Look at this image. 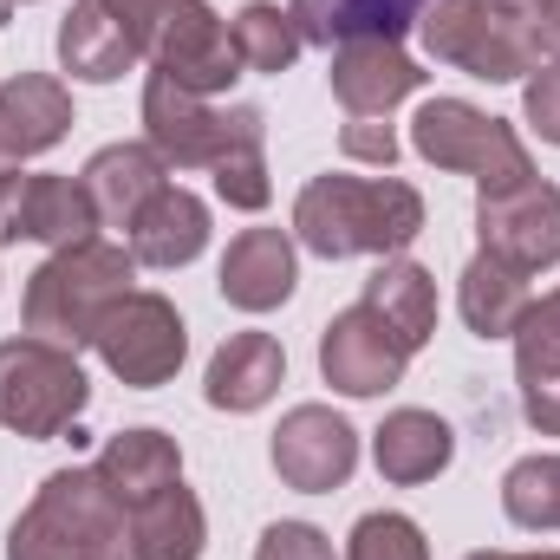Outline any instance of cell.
<instances>
[{
    "label": "cell",
    "instance_id": "obj_31",
    "mask_svg": "<svg viewBox=\"0 0 560 560\" xmlns=\"http://www.w3.org/2000/svg\"><path fill=\"white\" fill-rule=\"evenodd\" d=\"M215 196L229 202V209H268V196H275V183H268V150H261V138H248V143H235L215 170Z\"/></svg>",
    "mask_w": 560,
    "mask_h": 560
},
{
    "label": "cell",
    "instance_id": "obj_20",
    "mask_svg": "<svg viewBox=\"0 0 560 560\" xmlns=\"http://www.w3.org/2000/svg\"><path fill=\"white\" fill-rule=\"evenodd\" d=\"M450 456H456V430L436 418V411H392V418L378 423V436H372V463H378V476L385 482H398V489H418V482H436L443 469H450Z\"/></svg>",
    "mask_w": 560,
    "mask_h": 560
},
{
    "label": "cell",
    "instance_id": "obj_32",
    "mask_svg": "<svg viewBox=\"0 0 560 560\" xmlns=\"http://www.w3.org/2000/svg\"><path fill=\"white\" fill-rule=\"evenodd\" d=\"M255 560H339V555H332V541L313 522H275L255 541Z\"/></svg>",
    "mask_w": 560,
    "mask_h": 560
},
{
    "label": "cell",
    "instance_id": "obj_23",
    "mask_svg": "<svg viewBox=\"0 0 560 560\" xmlns=\"http://www.w3.org/2000/svg\"><path fill=\"white\" fill-rule=\"evenodd\" d=\"M92 469L105 476V489H112L125 509H138L150 495H163L170 482H183V450H176V436H163V430H125V436H112V443L98 450Z\"/></svg>",
    "mask_w": 560,
    "mask_h": 560
},
{
    "label": "cell",
    "instance_id": "obj_34",
    "mask_svg": "<svg viewBox=\"0 0 560 560\" xmlns=\"http://www.w3.org/2000/svg\"><path fill=\"white\" fill-rule=\"evenodd\" d=\"M339 150H346L352 163H378V170H392V163H398V131H392L385 118H352V125L339 131Z\"/></svg>",
    "mask_w": 560,
    "mask_h": 560
},
{
    "label": "cell",
    "instance_id": "obj_10",
    "mask_svg": "<svg viewBox=\"0 0 560 560\" xmlns=\"http://www.w3.org/2000/svg\"><path fill=\"white\" fill-rule=\"evenodd\" d=\"M98 235V209L79 176H33V170H0V248L13 242H46L72 248Z\"/></svg>",
    "mask_w": 560,
    "mask_h": 560
},
{
    "label": "cell",
    "instance_id": "obj_24",
    "mask_svg": "<svg viewBox=\"0 0 560 560\" xmlns=\"http://www.w3.org/2000/svg\"><path fill=\"white\" fill-rule=\"evenodd\" d=\"M456 306H463V326H469L476 339H515V326H522V313L535 306V293H528V275H515L509 261L476 255V261L463 268Z\"/></svg>",
    "mask_w": 560,
    "mask_h": 560
},
{
    "label": "cell",
    "instance_id": "obj_14",
    "mask_svg": "<svg viewBox=\"0 0 560 560\" xmlns=\"http://www.w3.org/2000/svg\"><path fill=\"white\" fill-rule=\"evenodd\" d=\"M326 79H332V98H339L352 118H385L392 105H405V98L423 85L418 59H411L398 39H378V33H365V39H339Z\"/></svg>",
    "mask_w": 560,
    "mask_h": 560
},
{
    "label": "cell",
    "instance_id": "obj_30",
    "mask_svg": "<svg viewBox=\"0 0 560 560\" xmlns=\"http://www.w3.org/2000/svg\"><path fill=\"white\" fill-rule=\"evenodd\" d=\"M346 560H430V541H423V528L411 515L378 509V515H359V528L346 541Z\"/></svg>",
    "mask_w": 560,
    "mask_h": 560
},
{
    "label": "cell",
    "instance_id": "obj_17",
    "mask_svg": "<svg viewBox=\"0 0 560 560\" xmlns=\"http://www.w3.org/2000/svg\"><path fill=\"white\" fill-rule=\"evenodd\" d=\"M287 378V352H280L275 332H229L209 359V378H202V398L215 411H261Z\"/></svg>",
    "mask_w": 560,
    "mask_h": 560
},
{
    "label": "cell",
    "instance_id": "obj_22",
    "mask_svg": "<svg viewBox=\"0 0 560 560\" xmlns=\"http://www.w3.org/2000/svg\"><path fill=\"white\" fill-rule=\"evenodd\" d=\"M423 7L430 0H293L287 13H293V26H300L306 46L332 52L339 39H365V33L398 39V33H411L423 20Z\"/></svg>",
    "mask_w": 560,
    "mask_h": 560
},
{
    "label": "cell",
    "instance_id": "obj_25",
    "mask_svg": "<svg viewBox=\"0 0 560 560\" xmlns=\"http://www.w3.org/2000/svg\"><path fill=\"white\" fill-rule=\"evenodd\" d=\"M365 306H372L411 352L436 332V280H430V268L405 261V255H392V261L372 268V280H365Z\"/></svg>",
    "mask_w": 560,
    "mask_h": 560
},
{
    "label": "cell",
    "instance_id": "obj_13",
    "mask_svg": "<svg viewBox=\"0 0 560 560\" xmlns=\"http://www.w3.org/2000/svg\"><path fill=\"white\" fill-rule=\"evenodd\" d=\"M275 476L300 495H332L359 469V430L326 405H293L275 430Z\"/></svg>",
    "mask_w": 560,
    "mask_h": 560
},
{
    "label": "cell",
    "instance_id": "obj_28",
    "mask_svg": "<svg viewBox=\"0 0 560 560\" xmlns=\"http://www.w3.org/2000/svg\"><path fill=\"white\" fill-rule=\"evenodd\" d=\"M502 509L528 535H560V456H522L502 476Z\"/></svg>",
    "mask_w": 560,
    "mask_h": 560
},
{
    "label": "cell",
    "instance_id": "obj_2",
    "mask_svg": "<svg viewBox=\"0 0 560 560\" xmlns=\"http://www.w3.org/2000/svg\"><path fill=\"white\" fill-rule=\"evenodd\" d=\"M7 560H138L131 509L105 489L98 469H52L33 509L7 528Z\"/></svg>",
    "mask_w": 560,
    "mask_h": 560
},
{
    "label": "cell",
    "instance_id": "obj_11",
    "mask_svg": "<svg viewBox=\"0 0 560 560\" xmlns=\"http://www.w3.org/2000/svg\"><path fill=\"white\" fill-rule=\"evenodd\" d=\"M476 235H482V255L509 261L515 275H541L560 261V189L528 176L515 189H495L476 202Z\"/></svg>",
    "mask_w": 560,
    "mask_h": 560
},
{
    "label": "cell",
    "instance_id": "obj_27",
    "mask_svg": "<svg viewBox=\"0 0 560 560\" xmlns=\"http://www.w3.org/2000/svg\"><path fill=\"white\" fill-rule=\"evenodd\" d=\"M235 52H242V72H268V79H280L293 59H300V26H293V13L287 7H275V0H248L242 13H235Z\"/></svg>",
    "mask_w": 560,
    "mask_h": 560
},
{
    "label": "cell",
    "instance_id": "obj_38",
    "mask_svg": "<svg viewBox=\"0 0 560 560\" xmlns=\"http://www.w3.org/2000/svg\"><path fill=\"white\" fill-rule=\"evenodd\" d=\"M469 560H560V555H469Z\"/></svg>",
    "mask_w": 560,
    "mask_h": 560
},
{
    "label": "cell",
    "instance_id": "obj_29",
    "mask_svg": "<svg viewBox=\"0 0 560 560\" xmlns=\"http://www.w3.org/2000/svg\"><path fill=\"white\" fill-rule=\"evenodd\" d=\"M560 372V287L548 300H535L515 326V385H535V378H555Z\"/></svg>",
    "mask_w": 560,
    "mask_h": 560
},
{
    "label": "cell",
    "instance_id": "obj_40",
    "mask_svg": "<svg viewBox=\"0 0 560 560\" xmlns=\"http://www.w3.org/2000/svg\"><path fill=\"white\" fill-rule=\"evenodd\" d=\"M515 7H535V13H541V7H548V0H515Z\"/></svg>",
    "mask_w": 560,
    "mask_h": 560
},
{
    "label": "cell",
    "instance_id": "obj_19",
    "mask_svg": "<svg viewBox=\"0 0 560 560\" xmlns=\"http://www.w3.org/2000/svg\"><path fill=\"white\" fill-rule=\"evenodd\" d=\"M66 131H72V92H66L59 79H46V72H13V79L0 85V150H7V163L52 150Z\"/></svg>",
    "mask_w": 560,
    "mask_h": 560
},
{
    "label": "cell",
    "instance_id": "obj_4",
    "mask_svg": "<svg viewBox=\"0 0 560 560\" xmlns=\"http://www.w3.org/2000/svg\"><path fill=\"white\" fill-rule=\"evenodd\" d=\"M418 39L436 66H456L489 85H515L555 59L541 13L515 0H430L418 20Z\"/></svg>",
    "mask_w": 560,
    "mask_h": 560
},
{
    "label": "cell",
    "instance_id": "obj_6",
    "mask_svg": "<svg viewBox=\"0 0 560 560\" xmlns=\"http://www.w3.org/2000/svg\"><path fill=\"white\" fill-rule=\"evenodd\" d=\"M92 385L79 372V352L52 346V339H0V423L13 436H33V443H52L66 436L79 411H85Z\"/></svg>",
    "mask_w": 560,
    "mask_h": 560
},
{
    "label": "cell",
    "instance_id": "obj_41",
    "mask_svg": "<svg viewBox=\"0 0 560 560\" xmlns=\"http://www.w3.org/2000/svg\"><path fill=\"white\" fill-rule=\"evenodd\" d=\"M0 170H13V163H7V150H0Z\"/></svg>",
    "mask_w": 560,
    "mask_h": 560
},
{
    "label": "cell",
    "instance_id": "obj_33",
    "mask_svg": "<svg viewBox=\"0 0 560 560\" xmlns=\"http://www.w3.org/2000/svg\"><path fill=\"white\" fill-rule=\"evenodd\" d=\"M522 118L541 131V143H560V59H548V66L528 79V92H522Z\"/></svg>",
    "mask_w": 560,
    "mask_h": 560
},
{
    "label": "cell",
    "instance_id": "obj_12",
    "mask_svg": "<svg viewBox=\"0 0 560 560\" xmlns=\"http://www.w3.org/2000/svg\"><path fill=\"white\" fill-rule=\"evenodd\" d=\"M405 365H411V346L365 300L346 306V313H332L326 332H319V372L346 398H378V392L405 385Z\"/></svg>",
    "mask_w": 560,
    "mask_h": 560
},
{
    "label": "cell",
    "instance_id": "obj_5",
    "mask_svg": "<svg viewBox=\"0 0 560 560\" xmlns=\"http://www.w3.org/2000/svg\"><path fill=\"white\" fill-rule=\"evenodd\" d=\"M411 150H418L423 163L450 170V176H476L482 196L515 189V183L535 176L528 143L515 138V125L476 112L469 98H430V105H418V118H411Z\"/></svg>",
    "mask_w": 560,
    "mask_h": 560
},
{
    "label": "cell",
    "instance_id": "obj_39",
    "mask_svg": "<svg viewBox=\"0 0 560 560\" xmlns=\"http://www.w3.org/2000/svg\"><path fill=\"white\" fill-rule=\"evenodd\" d=\"M13 7H26V0H0V20H7V13H13Z\"/></svg>",
    "mask_w": 560,
    "mask_h": 560
},
{
    "label": "cell",
    "instance_id": "obj_15",
    "mask_svg": "<svg viewBox=\"0 0 560 560\" xmlns=\"http://www.w3.org/2000/svg\"><path fill=\"white\" fill-rule=\"evenodd\" d=\"M222 300L235 313H275L293 300L300 287V255H293V235L280 229H242L222 255Z\"/></svg>",
    "mask_w": 560,
    "mask_h": 560
},
{
    "label": "cell",
    "instance_id": "obj_1",
    "mask_svg": "<svg viewBox=\"0 0 560 560\" xmlns=\"http://www.w3.org/2000/svg\"><path fill=\"white\" fill-rule=\"evenodd\" d=\"M293 235L319 261H392L423 235V196L398 176H313L293 202Z\"/></svg>",
    "mask_w": 560,
    "mask_h": 560
},
{
    "label": "cell",
    "instance_id": "obj_8",
    "mask_svg": "<svg viewBox=\"0 0 560 560\" xmlns=\"http://www.w3.org/2000/svg\"><path fill=\"white\" fill-rule=\"evenodd\" d=\"M92 352L105 359V372H112L118 385L156 392V385H170V378L183 372L189 326H183V313H176L163 293H125V300L105 313Z\"/></svg>",
    "mask_w": 560,
    "mask_h": 560
},
{
    "label": "cell",
    "instance_id": "obj_37",
    "mask_svg": "<svg viewBox=\"0 0 560 560\" xmlns=\"http://www.w3.org/2000/svg\"><path fill=\"white\" fill-rule=\"evenodd\" d=\"M541 33H548V46L560 52V0H548V7H541Z\"/></svg>",
    "mask_w": 560,
    "mask_h": 560
},
{
    "label": "cell",
    "instance_id": "obj_3",
    "mask_svg": "<svg viewBox=\"0 0 560 560\" xmlns=\"http://www.w3.org/2000/svg\"><path fill=\"white\" fill-rule=\"evenodd\" d=\"M131 280H138V255L125 242H98L92 235V242L52 248V261H39L33 280H26V306H20L26 313V332L79 352V346L98 339L105 313L125 293H138Z\"/></svg>",
    "mask_w": 560,
    "mask_h": 560
},
{
    "label": "cell",
    "instance_id": "obj_21",
    "mask_svg": "<svg viewBox=\"0 0 560 560\" xmlns=\"http://www.w3.org/2000/svg\"><path fill=\"white\" fill-rule=\"evenodd\" d=\"M202 248H209V202L189 196L183 183H170L163 196H150V209L131 222L138 268H189Z\"/></svg>",
    "mask_w": 560,
    "mask_h": 560
},
{
    "label": "cell",
    "instance_id": "obj_35",
    "mask_svg": "<svg viewBox=\"0 0 560 560\" xmlns=\"http://www.w3.org/2000/svg\"><path fill=\"white\" fill-rule=\"evenodd\" d=\"M522 418L535 423L541 436H560V372H555V378L522 385Z\"/></svg>",
    "mask_w": 560,
    "mask_h": 560
},
{
    "label": "cell",
    "instance_id": "obj_9",
    "mask_svg": "<svg viewBox=\"0 0 560 560\" xmlns=\"http://www.w3.org/2000/svg\"><path fill=\"white\" fill-rule=\"evenodd\" d=\"M150 72H163L170 85L196 92V98H222L235 79H242V52H235V33L229 20L209 7V0H170L150 46H143Z\"/></svg>",
    "mask_w": 560,
    "mask_h": 560
},
{
    "label": "cell",
    "instance_id": "obj_18",
    "mask_svg": "<svg viewBox=\"0 0 560 560\" xmlns=\"http://www.w3.org/2000/svg\"><path fill=\"white\" fill-rule=\"evenodd\" d=\"M143 59L131 26L105 7V0H72V13L59 20V66L85 85H112Z\"/></svg>",
    "mask_w": 560,
    "mask_h": 560
},
{
    "label": "cell",
    "instance_id": "obj_16",
    "mask_svg": "<svg viewBox=\"0 0 560 560\" xmlns=\"http://www.w3.org/2000/svg\"><path fill=\"white\" fill-rule=\"evenodd\" d=\"M79 183H85V196H92V209H98V229H125V235H131V222L150 209V196L170 189V163H163L150 143H105V150L85 163Z\"/></svg>",
    "mask_w": 560,
    "mask_h": 560
},
{
    "label": "cell",
    "instance_id": "obj_7",
    "mask_svg": "<svg viewBox=\"0 0 560 560\" xmlns=\"http://www.w3.org/2000/svg\"><path fill=\"white\" fill-rule=\"evenodd\" d=\"M143 138L170 170H215L235 143L268 138V118H261V105H215V98H196V92L170 85L163 72H150L143 79Z\"/></svg>",
    "mask_w": 560,
    "mask_h": 560
},
{
    "label": "cell",
    "instance_id": "obj_26",
    "mask_svg": "<svg viewBox=\"0 0 560 560\" xmlns=\"http://www.w3.org/2000/svg\"><path fill=\"white\" fill-rule=\"evenodd\" d=\"M202 541H209V522H202V502L170 482L163 495H150L131 509V548L138 560H202Z\"/></svg>",
    "mask_w": 560,
    "mask_h": 560
},
{
    "label": "cell",
    "instance_id": "obj_36",
    "mask_svg": "<svg viewBox=\"0 0 560 560\" xmlns=\"http://www.w3.org/2000/svg\"><path fill=\"white\" fill-rule=\"evenodd\" d=\"M105 7L131 26V39H138V46H150V33H156V20H163V7H170V0H105Z\"/></svg>",
    "mask_w": 560,
    "mask_h": 560
}]
</instances>
